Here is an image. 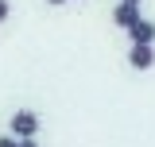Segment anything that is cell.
I'll use <instances>...</instances> for the list:
<instances>
[{
  "label": "cell",
  "instance_id": "7a4b0ae2",
  "mask_svg": "<svg viewBox=\"0 0 155 147\" xmlns=\"http://www.w3.org/2000/svg\"><path fill=\"white\" fill-rule=\"evenodd\" d=\"M128 66H132V70H151V66H155L151 43H132V51H128Z\"/></svg>",
  "mask_w": 155,
  "mask_h": 147
},
{
  "label": "cell",
  "instance_id": "52a82bcc",
  "mask_svg": "<svg viewBox=\"0 0 155 147\" xmlns=\"http://www.w3.org/2000/svg\"><path fill=\"white\" fill-rule=\"evenodd\" d=\"M8 19V0H0V23Z\"/></svg>",
  "mask_w": 155,
  "mask_h": 147
},
{
  "label": "cell",
  "instance_id": "5b68a950",
  "mask_svg": "<svg viewBox=\"0 0 155 147\" xmlns=\"http://www.w3.org/2000/svg\"><path fill=\"white\" fill-rule=\"evenodd\" d=\"M16 143H19L16 136H0V147H16Z\"/></svg>",
  "mask_w": 155,
  "mask_h": 147
},
{
  "label": "cell",
  "instance_id": "9c48e42d",
  "mask_svg": "<svg viewBox=\"0 0 155 147\" xmlns=\"http://www.w3.org/2000/svg\"><path fill=\"white\" fill-rule=\"evenodd\" d=\"M128 4H140V0H128Z\"/></svg>",
  "mask_w": 155,
  "mask_h": 147
},
{
  "label": "cell",
  "instance_id": "6da1fadb",
  "mask_svg": "<svg viewBox=\"0 0 155 147\" xmlns=\"http://www.w3.org/2000/svg\"><path fill=\"white\" fill-rule=\"evenodd\" d=\"M39 132V116L31 109H19L16 116H12V136L16 139H27V136H35Z\"/></svg>",
  "mask_w": 155,
  "mask_h": 147
},
{
  "label": "cell",
  "instance_id": "3957f363",
  "mask_svg": "<svg viewBox=\"0 0 155 147\" xmlns=\"http://www.w3.org/2000/svg\"><path fill=\"white\" fill-rule=\"evenodd\" d=\"M136 19H140V4H128V0H120V4L113 8V23H116V27H124V31L132 27Z\"/></svg>",
  "mask_w": 155,
  "mask_h": 147
},
{
  "label": "cell",
  "instance_id": "ba28073f",
  "mask_svg": "<svg viewBox=\"0 0 155 147\" xmlns=\"http://www.w3.org/2000/svg\"><path fill=\"white\" fill-rule=\"evenodd\" d=\"M47 4H66V0H47Z\"/></svg>",
  "mask_w": 155,
  "mask_h": 147
},
{
  "label": "cell",
  "instance_id": "277c9868",
  "mask_svg": "<svg viewBox=\"0 0 155 147\" xmlns=\"http://www.w3.org/2000/svg\"><path fill=\"white\" fill-rule=\"evenodd\" d=\"M128 35H132V43H155V23L140 16L132 27H128Z\"/></svg>",
  "mask_w": 155,
  "mask_h": 147
},
{
  "label": "cell",
  "instance_id": "8992f818",
  "mask_svg": "<svg viewBox=\"0 0 155 147\" xmlns=\"http://www.w3.org/2000/svg\"><path fill=\"white\" fill-rule=\"evenodd\" d=\"M16 147H39V143H35V136H27V139H19Z\"/></svg>",
  "mask_w": 155,
  "mask_h": 147
}]
</instances>
